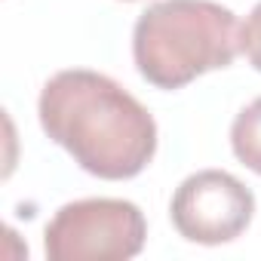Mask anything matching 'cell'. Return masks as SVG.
<instances>
[{"label": "cell", "instance_id": "1", "mask_svg": "<svg viewBox=\"0 0 261 261\" xmlns=\"http://www.w3.org/2000/svg\"><path fill=\"white\" fill-rule=\"evenodd\" d=\"M37 117L49 142L105 181H126L157 154L154 114L117 80L89 68L53 74L37 98Z\"/></svg>", "mask_w": 261, "mask_h": 261}, {"label": "cell", "instance_id": "2", "mask_svg": "<svg viewBox=\"0 0 261 261\" xmlns=\"http://www.w3.org/2000/svg\"><path fill=\"white\" fill-rule=\"evenodd\" d=\"M237 53V16L215 0H157L133 28V59L139 74L166 92L227 68Z\"/></svg>", "mask_w": 261, "mask_h": 261}, {"label": "cell", "instance_id": "3", "mask_svg": "<svg viewBox=\"0 0 261 261\" xmlns=\"http://www.w3.org/2000/svg\"><path fill=\"white\" fill-rule=\"evenodd\" d=\"M145 212L117 197H86L56 209L43 230L49 261H129L145 249Z\"/></svg>", "mask_w": 261, "mask_h": 261}, {"label": "cell", "instance_id": "4", "mask_svg": "<svg viewBox=\"0 0 261 261\" xmlns=\"http://www.w3.org/2000/svg\"><path fill=\"white\" fill-rule=\"evenodd\" d=\"M169 218L188 243L221 246L252 224L255 194L224 169H200L175 188Z\"/></svg>", "mask_w": 261, "mask_h": 261}, {"label": "cell", "instance_id": "5", "mask_svg": "<svg viewBox=\"0 0 261 261\" xmlns=\"http://www.w3.org/2000/svg\"><path fill=\"white\" fill-rule=\"evenodd\" d=\"M230 151L255 175H261V95L249 101L230 123Z\"/></svg>", "mask_w": 261, "mask_h": 261}, {"label": "cell", "instance_id": "6", "mask_svg": "<svg viewBox=\"0 0 261 261\" xmlns=\"http://www.w3.org/2000/svg\"><path fill=\"white\" fill-rule=\"evenodd\" d=\"M240 53L261 74V0L252 7V13L246 16V22L240 25Z\"/></svg>", "mask_w": 261, "mask_h": 261}, {"label": "cell", "instance_id": "7", "mask_svg": "<svg viewBox=\"0 0 261 261\" xmlns=\"http://www.w3.org/2000/svg\"><path fill=\"white\" fill-rule=\"evenodd\" d=\"M123 4H136V0H123Z\"/></svg>", "mask_w": 261, "mask_h": 261}]
</instances>
